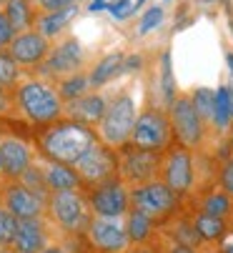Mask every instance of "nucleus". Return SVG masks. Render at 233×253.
Segmentation results:
<instances>
[{
	"label": "nucleus",
	"instance_id": "1",
	"mask_svg": "<svg viewBox=\"0 0 233 253\" xmlns=\"http://www.w3.org/2000/svg\"><path fill=\"white\" fill-rule=\"evenodd\" d=\"M98 140L100 138H98L95 128L70 121V118H60L38 133L35 143H38V153L43 158L65 163V166H75Z\"/></svg>",
	"mask_w": 233,
	"mask_h": 253
},
{
	"label": "nucleus",
	"instance_id": "2",
	"mask_svg": "<svg viewBox=\"0 0 233 253\" xmlns=\"http://www.w3.org/2000/svg\"><path fill=\"white\" fill-rule=\"evenodd\" d=\"M15 103L20 116L33 123V126H50L55 121L63 118L65 113V103L58 93V88H53L50 83L41 81V78H30L15 85Z\"/></svg>",
	"mask_w": 233,
	"mask_h": 253
},
{
	"label": "nucleus",
	"instance_id": "3",
	"mask_svg": "<svg viewBox=\"0 0 233 253\" xmlns=\"http://www.w3.org/2000/svg\"><path fill=\"white\" fill-rule=\"evenodd\" d=\"M46 215L68 236H86V231L93 221V211L88 206L86 191L50 193Z\"/></svg>",
	"mask_w": 233,
	"mask_h": 253
},
{
	"label": "nucleus",
	"instance_id": "4",
	"mask_svg": "<svg viewBox=\"0 0 233 253\" xmlns=\"http://www.w3.org/2000/svg\"><path fill=\"white\" fill-rule=\"evenodd\" d=\"M128 143L136 148L155 151V153H166L171 146H176L168 111H163V108H145V111H140Z\"/></svg>",
	"mask_w": 233,
	"mask_h": 253
},
{
	"label": "nucleus",
	"instance_id": "5",
	"mask_svg": "<svg viewBox=\"0 0 233 253\" xmlns=\"http://www.w3.org/2000/svg\"><path fill=\"white\" fill-rule=\"evenodd\" d=\"M138 121V111H136V100L131 95H115L110 103H108V111L103 116V121L98 123L95 133L98 138L110 148H123L126 143L131 140V133H133V126Z\"/></svg>",
	"mask_w": 233,
	"mask_h": 253
},
{
	"label": "nucleus",
	"instance_id": "6",
	"mask_svg": "<svg viewBox=\"0 0 233 253\" xmlns=\"http://www.w3.org/2000/svg\"><path fill=\"white\" fill-rule=\"evenodd\" d=\"M181 203H183V198L178 193H173L163 180H153V183L131 188V208L143 211L155 223H163V226L173 215L181 213Z\"/></svg>",
	"mask_w": 233,
	"mask_h": 253
},
{
	"label": "nucleus",
	"instance_id": "7",
	"mask_svg": "<svg viewBox=\"0 0 233 253\" xmlns=\"http://www.w3.org/2000/svg\"><path fill=\"white\" fill-rule=\"evenodd\" d=\"M163 156L155 151H143L136 148L131 143H126L123 148H118V161H121V180L128 188H138L153 180H161L163 170Z\"/></svg>",
	"mask_w": 233,
	"mask_h": 253
},
{
	"label": "nucleus",
	"instance_id": "8",
	"mask_svg": "<svg viewBox=\"0 0 233 253\" xmlns=\"http://www.w3.org/2000/svg\"><path fill=\"white\" fill-rule=\"evenodd\" d=\"M83 180V191L86 188H95L100 183L121 178V161H118V151L105 146L103 140H98L95 146L73 166Z\"/></svg>",
	"mask_w": 233,
	"mask_h": 253
},
{
	"label": "nucleus",
	"instance_id": "9",
	"mask_svg": "<svg viewBox=\"0 0 233 253\" xmlns=\"http://www.w3.org/2000/svg\"><path fill=\"white\" fill-rule=\"evenodd\" d=\"M168 118H171L173 135H176L178 146H183L188 151H196V148L203 146V140H206V123L198 116L190 95H178L173 100V105L168 108Z\"/></svg>",
	"mask_w": 233,
	"mask_h": 253
},
{
	"label": "nucleus",
	"instance_id": "10",
	"mask_svg": "<svg viewBox=\"0 0 233 253\" xmlns=\"http://www.w3.org/2000/svg\"><path fill=\"white\" fill-rule=\"evenodd\" d=\"M86 198L93 215H100V218H126V213L131 211V188L121 178L95 188H86Z\"/></svg>",
	"mask_w": 233,
	"mask_h": 253
},
{
	"label": "nucleus",
	"instance_id": "11",
	"mask_svg": "<svg viewBox=\"0 0 233 253\" xmlns=\"http://www.w3.org/2000/svg\"><path fill=\"white\" fill-rule=\"evenodd\" d=\"M161 180L181 198H186L193 186H196V163H193V151L183 148V146H171L163 156V170H161Z\"/></svg>",
	"mask_w": 233,
	"mask_h": 253
},
{
	"label": "nucleus",
	"instance_id": "12",
	"mask_svg": "<svg viewBox=\"0 0 233 253\" xmlns=\"http://www.w3.org/2000/svg\"><path fill=\"white\" fill-rule=\"evenodd\" d=\"M0 203H3L18 221L43 218L48 211V198L28 188L23 180H3L0 186Z\"/></svg>",
	"mask_w": 233,
	"mask_h": 253
},
{
	"label": "nucleus",
	"instance_id": "13",
	"mask_svg": "<svg viewBox=\"0 0 233 253\" xmlns=\"http://www.w3.org/2000/svg\"><path fill=\"white\" fill-rule=\"evenodd\" d=\"M86 238L95 253H128L133 248L123 218H100V215H93V221L86 231Z\"/></svg>",
	"mask_w": 233,
	"mask_h": 253
},
{
	"label": "nucleus",
	"instance_id": "14",
	"mask_svg": "<svg viewBox=\"0 0 233 253\" xmlns=\"http://www.w3.org/2000/svg\"><path fill=\"white\" fill-rule=\"evenodd\" d=\"M33 163H35V151L25 138H20L15 133H0V166H3V180H20Z\"/></svg>",
	"mask_w": 233,
	"mask_h": 253
},
{
	"label": "nucleus",
	"instance_id": "15",
	"mask_svg": "<svg viewBox=\"0 0 233 253\" xmlns=\"http://www.w3.org/2000/svg\"><path fill=\"white\" fill-rule=\"evenodd\" d=\"M83 65V48L78 38H65L60 45L50 48L46 63L41 65V70L50 78H68L73 73H81Z\"/></svg>",
	"mask_w": 233,
	"mask_h": 253
},
{
	"label": "nucleus",
	"instance_id": "16",
	"mask_svg": "<svg viewBox=\"0 0 233 253\" xmlns=\"http://www.w3.org/2000/svg\"><path fill=\"white\" fill-rule=\"evenodd\" d=\"M8 53L15 58L18 65H43L48 53H50V43L43 33L38 30H25V33H18L13 43L8 45Z\"/></svg>",
	"mask_w": 233,
	"mask_h": 253
},
{
	"label": "nucleus",
	"instance_id": "17",
	"mask_svg": "<svg viewBox=\"0 0 233 253\" xmlns=\"http://www.w3.org/2000/svg\"><path fill=\"white\" fill-rule=\"evenodd\" d=\"M108 103L110 100L105 95H100V93H86L81 98L65 103L63 118L78 121V123H83V126H91V128H98V123L103 121V116L108 111Z\"/></svg>",
	"mask_w": 233,
	"mask_h": 253
},
{
	"label": "nucleus",
	"instance_id": "18",
	"mask_svg": "<svg viewBox=\"0 0 233 253\" xmlns=\"http://www.w3.org/2000/svg\"><path fill=\"white\" fill-rule=\"evenodd\" d=\"M46 246H48L46 218H23L18 223V233L13 243L15 253H43Z\"/></svg>",
	"mask_w": 233,
	"mask_h": 253
},
{
	"label": "nucleus",
	"instance_id": "19",
	"mask_svg": "<svg viewBox=\"0 0 233 253\" xmlns=\"http://www.w3.org/2000/svg\"><path fill=\"white\" fill-rule=\"evenodd\" d=\"M41 166H43V175H46V186L50 193H60V191H83V180L78 175V170L73 166L65 163H55L41 156Z\"/></svg>",
	"mask_w": 233,
	"mask_h": 253
},
{
	"label": "nucleus",
	"instance_id": "20",
	"mask_svg": "<svg viewBox=\"0 0 233 253\" xmlns=\"http://www.w3.org/2000/svg\"><path fill=\"white\" fill-rule=\"evenodd\" d=\"M123 223H126L131 246H150V243H153V236H155V228H158V223H155L150 215H145V213L138 211V208H131V211L126 213Z\"/></svg>",
	"mask_w": 233,
	"mask_h": 253
},
{
	"label": "nucleus",
	"instance_id": "21",
	"mask_svg": "<svg viewBox=\"0 0 233 253\" xmlns=\"http://www.w3.org/2000/svg\"><path fill=\"white\" fill-rule=\"evenodd\" d=\"M196 211L208 213V215H216V218H223V221H228L231 215H233V198H231V196H228L221 186H216V188L203 191V193L198 196V201H196Z\"/></svg>",
	"mask_w": 233,
	"mask_h": 253
},
{
	"label": "nucleus",
	"instance_id": "22",
	"mask_svg": "<svg viewBox=\"0 0 233 253\" xmlns=\"http://www.w3.org/2000/svg\"><path fill=\"white\" fill-rule=\"evenodd\" d=\"M190 221H193V228H196L201 243H218L228 233V228H231L228 221L216 218V215H208V213H201V211L193 213Z\"/></svg>",
	"mask_w": 233,
	"mask_h": 253
},
{
	"label": "nucleus",
	"instance_id": "23",
	"mask_svg": "<svg viewBox=\"0 0 233 253\" xmlns=\"http://www.w3.org/2000/svg\"><path fill=\"white\" fill-rule=\"evenodd\" d=\"M123 65H126V55H123V53H110V55H105V58L93 68V73L88 76L91 85H93V88L105 85L108 81H113L115 76L123 73Z\"/></svg>",
	"mask_w": 233,
	"mask_h": 253
},
{
	"label": "nucleus",
	"instance_id": "24",
	"mask_svg": "<svg viewBox=\"0 0 233 253\" xmlns=\"http://www.w3.org/2000/svg\"><path fill=\"white\" fill-rule=\"evenodd\" d=\"M75 10H78V8L70 5V8L53 10V13H46V15H41V18H35V30H38V33H43L46 38L50 41V38H55V35H60V30L73 20Z\"/></svg>",
	"mask_w": 233,
	"mask_h": 253
},
{
	"label": "nucleus",
	"instance_id": "25",
	"mask_svg": "<svg viewBox=\"0 0 233 253\" xmlns=\"http://www.w3.org/2000/svg\"><path fill=\"white\" fill-rule=\"evenodd\" d=\"M13 30L15 33H25L35 25V13H33V5H30V0H10V3L3 8Z\"/></svg>",
	"mask_w": 233,
	"mask_h": 253
},
{
	"label": "nucleus",
	"instance_id": "26",
	"mask_svg": "<svg viewBox=\"0 0 233 253\" xmlns=\"http://www.w3.org/2000/svg\"><path fill=\"white\" fill-rule=\"evenodd\" d=\"M213 128L218 133H226L233 128V113H231V100H228V85H221L216 90V108H213Z\"/></svg>",
	"mask_w": 233,
	"mask_h": 253
},
{
	"label": "nucleus",
	"instance_id": "27",
	"mask_svg": "<svg viewBox=\"0 0 233 253\" xmlns=\"http://www.w3.org/2000/svg\"><path fill=\"white\" fill-rule=\"evenodd\" d=\"M88 85H91V81H88L83 73H73V76H68V78H60L58 93H60L63 103H70V100H75V98L86 95V88H88Z\"/></svg>",
	"mask_w": 233,
	"mask_h": 253
},
{
	"label": "nucleus",
	"instance_id": "28",
	"mask_svg": "<svg viewBox=\"0 0 233 253\" xmlns=\"http://www.w3.org/2000/svg\"><path fill=\"white\" fill-rule=\"evenodd\" d=\"M190 100L196 105L198 116L203 118V123H211L213 121V108H216V90L211 88H196L190 93Z\"/></svg>",
	"mask_w": 233,
	"mask_h": 253
},
{
	"label": "nucleus",
	"instance_id": "29",
	"mask_svg": "<svg viewBox=\"0 0 233 253\" xmlns=\"http://www.w3.org/2000/svg\"><path fill=\"white\" fill-rule=\"evenodd\" d=\"M18 218L0 203V251L3 248H13L15 243V233H18Z\"/></svg>",
	"mask_w": 233,
	"mask_h": 253
},
{
	"label": "nucleus",
	"instance_id": "30",
	"mask_svg": "<svg viewBox=\"0 0 233 253\" xmlns=\"http://www.w3.org/2000/svg\"><path fill=\"white\" fill-rule=\"evenodd\" d=\"M20 83V65L8 50H0V85L15 88Z\"/></svg>",
	"mask_w": 233,
	"mask_h": 253
},
{
	"label": "nucleus",
	"instance_id": "31",
	"mask_svg": "<svg viewBox=\"0 0 233 253\" xmlns=\"http://www.w3.org/2000/svg\"><path fill=\"white\" fill-rule=\"evenodd\" d=\"M161 93H163L166 108H171L173 100L178 98L176 81H173V68H171V53H163V63H161Z\"/></svg>",
	"mask_w": 233,
	"mask_h": 253
},
{
	"label": "nucleus",
	"instance_id": "32",
	"mask_svg": "<svg viewBox=\"0 0 233 253\" xmlns=\"http://www.w3.org/2000/svg\"><path fill=\"white\" fill-rule=\"evenodd\" d=\"M15 116H20L15 103V88L0 85V118H15Z\"/></svg>",
	"mask_w": 233,
	"mask_h": 253
},
{
	"label": "nucleus",
	"instance_id": "33",
	"mask_svg": "<svg viewBox=\"0 0 233 253\" xmlns=\"http://www.w3.org/2000/svg\"><path fill=\"white\" fill-rule=\"evenodd\" d=\"M218 186L233 198V153L221 161L218 166Z\"/></svg>",
	"mask_w": 233,
	"mask_h": 253
},
{
	"label": "nucleus",
	"instance_id": "34",
	"mask_svg": "<svg viewBox=\"0 0 233 253\" xmlns=\"http://www.w3.org/2000/svg\"><path fill=\"white\" fill-rule=\"evenodd\" d=\"M161 23H163V8H161V5H155V8H148V10L143 13V18H140L138 33H140V35H145V33H150L153 28H158Z\"/></svg>",
	"mask_w": 233,
	"mask_h": 253
},
{
	"label": "nucleus",
	"instance_id": "35",
	"mask_svg": "<svg viewBox=\"0 0 233 253\" xmlns=\"http://www.w3.org/2000/svg\"><path fill=\"white\" fill-rule=\"evenodd\" d=\"M15 35H18V33L13 30V25H10V20H8L5 10H0V50L8 48V45L13 43Z\"/></svg>",
	"mask_w": 233,
	"mask_h": 253
},
{
	"label": "nucleus",
	"instance_id": "36",
	"mask_svg": "<svg viewBox=\"0 0 233 253\" xmlns=\"http://www.w3.org/2000/svg\"><path fill=\"white\" fill-rule=\"evenodd\" d=\"M218 251L221 253H233V228H228V233L218 241Z\"/></svg>",
	"mask_w": 233,
	"mask_h": 253
},
{
	"label": "nucleus",
	"instance_id": "37",
	"mask_svg": "<svg viewBox=\"0 0 233 253\" xmlns=\"http://www.w3.org/2000/svg\"><path fill=\"white\" fill-rule=\"evenodd\" d=\"M115 3H121V0H93L88 10H93V13H98V10H103V8H108V10H110Z\"/></svg>",
	"mask_w": 233,
	"mask_h": 253
},
{
	"label": "nucleus",
	"instance_id": "38",
	"mask_svg": "<svg viewBox=\"0 0 233 253\" xmlns=\"http://www.w3.org/2000/svg\"><path fill=\"white\" fill-rule=\"evenodd\" d=\"M166 253H198L193 246H183V243H171V248Z\"/></svg>",
	"mask_w": 233,
	"mask_h": 253
},
{
	"label": "nucleus",
	"instance_id": "39",
	"mask_svg": "<svg viewBox=\"0 0 233 253\" xmlns=\"http://www.w3.org/2000/svg\"><path fill=\"white\" fill-rule=\"evenodd\" d=\"M43 253H68V248H65V246H60V243H48Z\"/></svg>",
	"mask_w": 233,
	"mask_h": 253
},
{
	"label": "nucleus",
	"instance_id": "40",
	"mask_svg": "<svg viewBox=\"0 0 233 253\" xmlns=\"http://www.w3.org/2000/svg\"><path fill=\"white\" fill-rule=\"evenodd\" d=\"M128 253H155V251H153V248H143V246H140V248H136V251H128Z\"/></svg>",
	"mask_w": 233,
	"mask_h": 253
},
{
	"label": "nucleus",
	"instance_id": "41",
	"mask_svg": "<svg viewBox=\"0 0 233 253\" xmlns=\"http://www.w3.org/2000/svg\"><path fill=\"white\" fill-rule=\"evenodd\" d=\"M228 100H231V113H233V85H228Z\"/></svg>",
	"mask_w": 233,
	"mask_h": 253
},
{
	"label": "nucleus",
	"instance_id": "42",
	"mask_svg": "<svg viewBox=\"0 0 233 253\" xmlns=\"http://www.w3.org/2000/svg\"><path fill=\"white\" fill-rule=\"evenodd\" d=\"M226 60H228V68H231V73H233V53H228V55H226Z\"/></svg>",
	"mask_w": 233,
	"mask_h": 253
},
{
	"label": "nucleus",
	"instance_id": "43",
	"mask_svg": "<svg viewBox=\"0 0 233 253\" xmlns=\"http://www.w3.org/2000/svg\"><path fill=\"white\" fill-rule=\"evenodd\" d=\"M8 3H10V0H0V10H3V8H5Z\"/></svg>",
	"mask_w": 233,
	"mask_h": 253
},
{
	"label": "nucleus",
	"instance_id": "44",
	"mask_svg": "<svg viewBox=\"0 0 233 253\" xmlns=\"http://www.w3.org/2000/svg\"><path fill=\"white\" fill-rule=\"evenodd\" d=\"M231 148H233V128H231Z\"/></svg>",
	"mask_w": 233,
	"mask_h": 253
},
{
	"label": "nucleus",
	"instance_id": "45",
	"mask_svg": "<svg viewBox=\"0 0 233 253\" xmlns=\"http://www.w3.org/2000/svg\"><path fill=\"white\" fill-rule=\"evenodd\" d=\"M0 180H3V166H0Z\"/></svg>",
	"mask_w": 233,
	"mask_h": 253
},
{
	"label": "nucleus",
	"instance_id": "46",
	"mask_svg": "<svg viewBox=\"0 0 233 253\" xmlns=\"http://www.w3.org/2000/svg\"><path fill=\"white\" fill-rule=\"evenodd\" d=\"M213 253H221V251H213Z\"/></svg>",
	"mask_w": 233,
	"mask_h": 253
}]
</instances>
